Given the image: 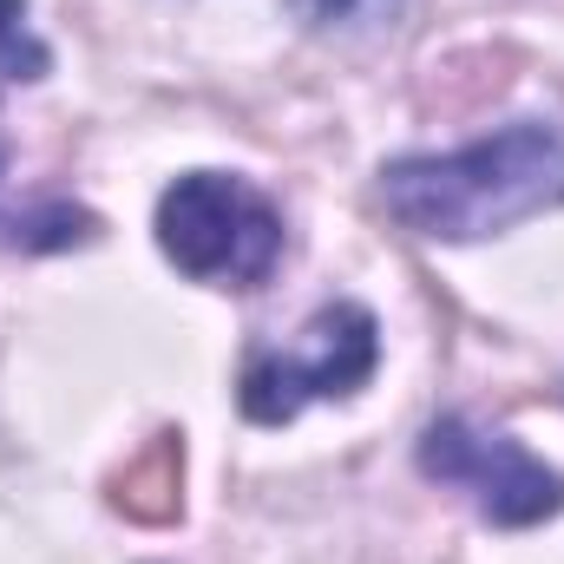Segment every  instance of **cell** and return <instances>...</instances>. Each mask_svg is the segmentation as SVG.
<instances>
[{
  "mask_svg": "<svg viewBox=\"0 0 564 564\" xmlns=\"http://www.w3.org/2000/svg\"><path fill=\"white\" fill-rule=\"evenodd\" d=\"M93 237H99V217L86 204H66V197L13 204V191H7V139H0V250L53 257V250H79Z\"/></svg>",
  "mask_w": 564,
  "mask_h": 564,
  "instance_id": "cell-6",
  "label": "cell"
},
{
  "mask_svg": "<svg viewBox=\"0 0 564 564\" xmlns=\"http://www.w3.org/2000/svg\"><path fill=\"white\" fill-rule=\"evenodd\" d=\"M381 368V322L361 302H328L289 348L243 368V414L257 426L295 421L308 401H348Z\"/></svg>",
  "mask_w": 564,
  "mask_h": 564,
  "instance_id": "cell-3",
  "label": "cell"
},
{
  "mask_svg": "<svg viewBox=\"0 0 564 564\" xmlns=\"http://www.w3.org/2000/svg\"><path fill=\"white\" fill-rule=\"evenodd\" d=\"M112 506L139 525H171L184 512V433H151L139 453L112 473Z\"/></svg>",
  "mask_w": 564,
  "mask_h": 564,
  "instance_id": "cell-5",
  "label": "cell"
},
{
  "mask_svg": "<svg viewBox=\"0 0 564 564\" xmlns=\"http://www.w3.org/2000/svg\"><path fill=\"white\" fill-rule=\"evenodd\" d=\"M46 66H53V53H46V40L26 26V0H0V93L46 79Z\"/></svg>",
  "mask_w": 564,
  "mask_h": 564,
  "instance_id": "cell-7",
  "label": "cell"
},
{
  "mask_svg": "<svg viewBox=\"0 0 564 564\" xmlns=\"http://www.w3.org/2000/svg\"><path fill=\"white\" fill-rule=\"evenodd\" d=\"M158 250L191 282L257 289L282 263V210L230 171H184L158 197Z\"/></svg>",
  "mask_w": 564,
  "mask_h": 564,
  "instance_id": "cell-2",
  "label": "cell"
},
{
  "mask_svg": "<svg viewBox=\"0 0 564 564\" xmlns=\"http://www.w3.org/2000/svg\"><path fill=\"white\" fill-rule=\"evenodd\" d=\"M414 459H421L426 479L459 486L486 525L525 532V525H545V519L564 512V479L558 473H552L539 453H525L519 440L486 433V426H473L466 414H440V421L421 433Z\"/></svg>",
  "mask_w": 564,
  "mask_h": 564,
  "instance_id": "cell-4",
  "label": "cell"
},
{
  "mask_svg": "<svg viewBox=\"0 0 564 564\" xmlns=\"http://www.w3.org/2000/svg\"><path fill=\"white\" fill-rule=\"evenodd\" d=\"M381 204L433 243H486L545 210H564V126L519 119L459 151H414L381 164Z\"/></svg>",
  "mask_w": 564,
  "mask_h": 564,
  "instance_id": "cell-1",
  "label": "cell"
},
{
  "mask_svg": "<svg viewBox=\"0 0 564 564\" xmlns=\"http://www.w3.org/2000/svg\"><path fill=\"white\" fill-rule=\"evenodd\" d=\"M295 20H308L315 33H348V26H388L401 13V0H289Z\"/></svg>",
  "mask_w": 564,
  "mask_h": 564,
  "instance_id": "cell-8",
  "label": "cell"
}]
</instances>
